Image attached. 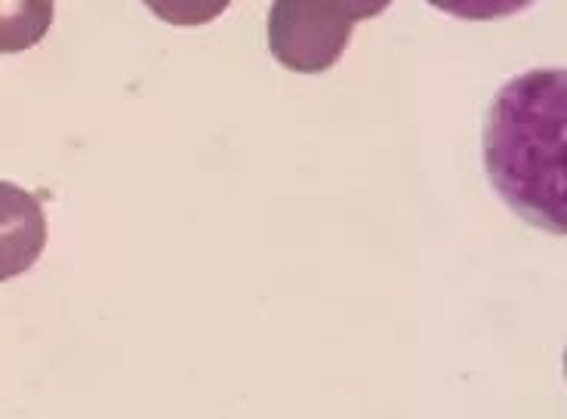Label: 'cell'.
Wrapping results in <instances>:
<instances>
[{"label": "cell", "mask_w": 567, "mask_h": 419, "mask_svg": "<svg viewBox=\"0 0 567 419\" xmlns=\"http://www.w3.org/2000/svg\"><path fill=\"white\" fill-rule=\"evenodd\" d=\"M157 19L171 25H207L228 10L231 0H142Z\"/></svg>", "instance_id": "5"}, {"label": "cell", "mask_w": 567, "mask_h": 419, "mask_svg": "<svg viewBox=\"0 0 567 419\" xmlns=\"http://www.w3.org/2000/svg\"><path fill=\"white\" fill-rule=\"evenodd\" d=\"M56 0H0V53H22L47 38Z\"/></svg>", "instance_id": "4"}, {"label": "cell", "mask_w": 567, "mask_h": 419, "mask_svg": "<svg viewBox=\"0 0 567 419\" xmlns=\"http://www.w3.org/2000/svg\"><path fill=\"white\" fill-rule=\"evenodd\" d=\"M565 377H567V351H565Z\"/></svg>", "instance_id": "8"}, {"label": "cell", "mask_w": 567, "mask_h": 419, "mask_svg": "<svg viewBox=\"0 0 567 419\" xmlns=\"http://www.w3.org/2000/svg\"><path fill=\"white\" fill-rule=\"evenodd\" d=\"M352 25L342 0H275L269 10L271 57L299 74L327 71L346 53Z\"/></svg>", "instance_id": "2"}, {"label": "cell", "mask_w": 567, "mask_h": 419, "mask_svg": "<svg viewBox=\"0 0 567 419\" xmlns=\"http://www.w3.org/2000/svg\"><path fill=\"white\" fill-rule=\"evenodd\" d=\"M432 7H439L441 13H451L456 19H468V22H491V19H503V16L522 13L534 0H429Z\"/></svg>", "instance_id": "6"}, {"label": "cell", "mask_w": 567, "mask_h": 419, "mask_svg": "<svg viewBox=\"0 0 567 419\" xmlns=\"http://www.w3.org/2000/svg\"><path fill=\"white\" fill-rule=\"evenodd\" d=\"M47 247V216L38 197L0 180V284L29 272Z\"/></svg>", "instance_id": "3"}, {"label": "cell", "mask_w": 567, "mask_h": 419, "mask_svg": "<svg viewBox=\"0 0 567 419\" xmlns=\"http://www.w3.org/2000/svg\"><path fill=\"white\" fill-rule=\"evenodd\" d=\"M392 0H342V7L349 10L354 22H364V19H373V16H380L389 7Z\"/></svg>", "instance_id": "7"}, {"label": "cell", "mask_w": 567, "mask_h": 419, "mask_svg": "<svg viewBox=\"0 0 567 419\" xmlns=\"http://www.w3.org/2000/svg\"><path fill=\"white\" fill-rule=\"evenodd\" d=\"M484 170L515 216L567 238V69L499 86L484 121Z\"/></svg>", "instance_id": "1"}]
</instances>
